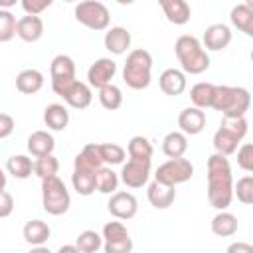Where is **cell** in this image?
<instances>
[{"label":"cell","mask_w":253,"mask_h":253,"mask_svg":"<svg viewBox=\"0 0 253 253\" xmlns=\"http://www.w3.org/2000/svg\"><path fill=\"white\" fill-rule=\"evenodd\" d=\"M43 87V73L38 69H24L16 75V89L24 95H34Z\"/></svg>","instance_id":"cell-25"},{"label":"cell","mask_w":253,"mask_h":253,"mask_svg":"<svg viewBox=\"0 0 253 253\" xmlns=\"http://www.w3.org/2000/svg\"><path fill=\"white\" fill-rule=\"evenodd\" d=\"M117 73V63L111 57H99L89 69H87V83L89 87L101 89L103 85H109Z\"/></svg>","instance_id":"cell-13"},{"label":"cell","mask_w":253,"mask_h":253,"mask_svg":"<svg viewBox=\"0 0 253 253\" xmlns=\"http://www.w3.org/2000/svg\"><path fill=\"white\" fill-rule=\"evenodd\" d=\"M99 152L103 158V164H123V160L126 158V150L121 144L115 142H103L99 144Z\"/></svg>","instance_id":"cell-38"},{"label":"cell","mask_w":253,"mask_h":253,"mask_svg":"<svg viewBox=\"0 0 253 253\" xmlns=\"http://www.w3.org/2000/svg\"><path fill=\"white\" fill-rule=\"evenodd\" d=\"M117 4H121V6H128V4H134L136 0H115Z\"/></svg>","instance_id":"cell-50"},{"label":"cell","mask_w":253,"mask_h":253,"mask_svg":"<svg viewBox=\"0 0 253 253\" xmlns=\"http://www.w3.org/2000/svg\"><path fill=\"white\" fill-rule=\"evenodd\" d=\"M42 206L49 215H63L69 210L71 196L57 174L42 178Z\"/></svg>","instance_id":"cell-5"},{"label":"cell","mask_w":253,"mask_h":253,"mask_svg":"<svg viewBox=\"0 0 253 253\" xmlns=\"http://www.w3.org/2000/svg\"><path fill=\"white\" fill-rule=\"evenodd\" d=\"M221 126H225V128H229L231 132H235L241 140L245 138V134H247V119H245V115L243 117H223L221 119Z\"/></svg>","instance_id":"cell-41"},{"label":"cell","mask_w":253,"mask_h":253,"mask_svg":"<svg viewBox=\"0 0 253 253\" xmlns=\"http://www.w3.org/2000/svg\"><path fill=\"white\" fill-rule=\"evenodd\" d=\"M22 235H24V241H26L28 245H32V247H42V245L49 239L51 229H49V225H47L45 221H42V219H30V221L24 225Z\"/></svg>","instance_id":"cell-21"},{"label":"cell","mask_w":253,"mask_h":253,"mask_svg":"<svg viewBox=\"0 0 253 253\" xmlns=\"http://www.w3.org/2000/svg\"><path fill=\"white\" fill-rule=\"evenodd\" d=\"M16 2H20V0H0V8H12V6H16Z\"/></svg>","instance_id":"cell-48"},{"label":"cell","mask_w":253,"mask_h":253,"mask_svg":"<svg viewBox=\"0 0 253 253\" xmlns=\"http://www.w3.org/2000/svg\"><path fill=\"white\" fill-rule=\"evenodd\" d=\"M146 196H148V202H150L152 208L166 210L176 200V186H168V184H162V182H156L154 180L152 184H148Z\"/></svg>","instance_id":"cell-18"},{"label":"cell","mask_w":253,"mask_h":253,"mask_svg":"<svg viewBox=\"0 0 253 253\" xmlns=\"http://www.w3.org/2000/svg\"><path fill=\"white\" fill-rule=\"evenodd\" d=\"M237 166L245 172H253V144L243 142L241 146H237Z\"/></svg>","instance_id":"cell-42"},{"label":"cell","mask_w":253,"mask_h":253,"mask_svg":"<svg viewBox=\"0 0 253 253\" xmlns=\"http://www.w3.org/2000/svg\"><path fill=\"white\" fill-rule=\"evenodd\" d=\"M14 119L6 113H0V138H6L14 132Z\"/></svg>","instance_id":"cell-45"},{"label":"cell","mask_w":253,"mask_h":253,"mask_svg":"<svg viewBox=\"0 0 253 253\" xmlns=\"http://www.w3.org/2000/svg\"><path fill=\"white\" fill-rule=\"evenodd\" d=\"M59 172V160L51 154L45 156H38V160L34 162V174L38 178H47V176H55Z\"/></svg>","instance_id":"cell-37"},{"label":"cell","mask_w":253,"mask_h":253,"mask_svg":"<svg viewBox=\"0 0 253 253\" xmlns=\"http://www.w3.org/2000/svg\"><path fill=\"white\" fill-rule=\"evenodd\" d=\"M192 176H194V164L188 158L178 156V158H170L164 164H160L156 168L154 180L168 184V186H178V184L188 182Z\"/></svg>","instance_id":"cell-7"},{"label":"cell","mask_w":253,"mask_h":253,"mask_svg":"<svg viewBox=\"0 0 253 253\" xmlns=\"http://www.w3.org/2000/svg\"><path fill=\"white\" fill-rule=\"evenodd\" d=\"M107 210L117 219H132L138 211V202L130 192H113L107 202Z\"/></svg>","instance_id":"cell-11"},{"label":"cell","mask_w":253,"mask_h":253,"mask_svg":"<svg viewBox=\"0 0 253 253\" xmlns=\"http://www.w3.org/2000/svg\"><path fill=\"white\" fill-rule=\"evenodd\" d=\"M229 22L233 28L243 32L245 36H253V8L247 4H237L229 12Z\"/></svg>","instance_id":"cell-24"},{"label":"cell","mask_w":253,"mask_h":253,"mask_svg":"<svg viewBox=\"0 0 253 253\" xmlns=\"http://www.w3.org/2000/svg\"><path fill=\"white\" fill-rule=\"evenodd\" d=\"M49 75H51V89L55 93L65 83L75 79V61L65 53L55 55L51 59V65H49Z\"/></svg>","instance_id":"cell-12"},{"label":"cell","mask_w":253,"mask_h":253,"mask_svg":"<svg viewBox=\"0 0 253 253\" xmlns=\"http://www.w3.org/2000/svg\"><path fill=\"white\" fill-rule=\"evenodd\" d=\"M158 4L162 8L166 20L172 22L174 26H184L190 22L192 10L186 0H158Z\"/></svg>","instance_id":"cell-20"},{"label":"cell","mask_w":253,"mask_h":253,"mask_svg":"<svg viewBox=\"0 0 253 253\" xmlns=\"http://www.w3.org/2000/svg\"><path fill=\"white\" fill-rule=\"evenodd\" d=\"M239 142H241V138L235 132H231L229 128H225V126H219L215 130V134H213V148H215L217 154H223V156L235 154Z\"/></svg>","instance_id":"cell-28"},{"label":"cell","mask_w":253,"mask_h":253,"mask_svg":"<svg viewBox=\"0 0 253 253\" xmlns=\"http://www.w3.org/2000/svg\"><path fill=\"white\" fill-rule=\"evenodd\" d=\"M174 53L184 73L200 75L210 67V55L196 36H188V34L180 36L174 43Z\"/></svg>","instance_id":"cell-2"},{"label":"cell","mask_w":253,"mask_h":253,"mask_svg":"<svg viewBox=\"0 0 253 253\" xmlns=\"http://www.w3.org/2000/svg\"><path fill=\"white\" fill-rule=\"evenodd\" d=\"M75 20L93 30V32H103L109 28L111 24V14H109V8L99 2V0H81L77 6H75Z\"/></svg>","instance_id":"cell-6"},{"label":"cell","mask_w":253,"mask_h":253,"mask_svg":"<svg viewBox=\"0 0 253 253\" xmlns=\"http://www.w3.org/2000/svg\"><path fill=\"white\" fill-rule=\"evenodd\" d=\"M99 103L107 109V111H117L121 105H123V91L109 83V85H103L99 89Z\"/></svg>","instance_id":"cell-35"},{"label":"cell","mask_w":253,"mask_h":253,"mask_svg":"<svg viewBox=\"0 0 253 253\" xmlns=\"http://www.w3.org/2000/svg\"><path fill=\"white\" fill-rule=\"evenodd\" d=\"M103 249L105 253H130L132 239L123 221H109L103 225Z\"/></svg>","instance_id":"cell-8"},{"label":"cell","mask_w":253,"mask_h":253,"mask_svg":"<svg viewBox=\"0 0 253 253\" xmlns=\"http://www.w3.org/2000/svg\"><path fill=\"white\" fill-rule=\"evenodd\" d=\"M20 4H22V8H24L26 14L40 16L43 10H47L53 4V0H20Z\"/></svg>","instance_id":"cell-43"},{"label":"cell","mask_w":253,"mask_h":253,"mask_svg":"<svg viewBox=\"0 0 253 253\" xmlns=\"http://www.w3.org/2000/svg\"><path fill=\"white\" fill-rule=\"evenodd\" d=\"M75 245H77L79 253H95V251L103 249V237L93 229H85L77 235Z\"/></svg>","instance_id":"cell-36"},{"label":"cell","mask_w":253,"mask_h":253,"mask_svg":"<svg viewBox=\"0 0 253 253\" xmlns=\"http://www.w3.org/2000/svg\"><path fill=\"white\" fill-rule=\"evenodd\" d=\"M4 188H6V174L0 168V190H4Z\"/></svg>","instance_id":"cell-49"},{"label":"cell","mask_w":253,"mask_h":253,"mask_svg":"<svg viewBox=\"0 0 253 253\" xmlns=\"http://www.w3.org/2000/svg\"><path fill=\"white\" fill-rule=\"evenodd\" d=\"M59 253H79V249H77V245H61Z\"/></svg>","instance_id":"cell-47"},{"label":"cell","mask_w":253,"mask_h":253,"mask_svg":"<svg viewBox=\"0 0 253 253\" xmlns=\"http://www.w3.org/2000/svg\"><path fill=\"white\" fill-rule=\"evenodd\" d=\"M6 168H8V172H10L14 178L26 180V178H30L32 172H34V162H32V158H28L26 154H12V156L8 158V162H6Z\"/></svg>","instance_id":"cell-31"},{"label":"cell","mask_w":253,"mask_h":253,"mask_svg":"<svg viewBox=\"0 0 253 253\" xmlns=\"http://www.w3.org/2000/svg\"><path fill=\"white\" fill-rule=\"evenodd\" d=\"M213 89H215L213 83H206V81L196 83V85L190 89V99H192L194 107H198V109H208V107L211 105Z\"/></svg>","instance_id":"cell-33"},{"label":"cell","mask_w":253,"mask_h":253,"mask_svg":"<svg viewBox=\"0 0 253 253\" xmlns=\"http://www.w3.org/2000/svg\"><path fill=\"white\" fill-rule=\"evenodd\" d=\"M95 174H97V170H93V168L73 166V174H71L73 190L79 196H91L95 192Z\"/></svg>","instance_id":"cell-22"},{"label":"cell","mask_w":253,"mask_h":253,"mask_svg":"<svg viewBox=\"0 0 253 253\" xmlns=\"http://www.w3.org/2000/svg\"><path fill=\"white\" fill-rule=\"evenodd\" d=\"M63 2H79V0H63Z\"/></svg>","instance_id":"cell-51"},{"label":"cell","mask_w":253,"mask_h":253,"mask_svg":"<svg viewBox=\"0 0 253 253\" xmlns=\"http://www.w3.org/2000/svg\"><path fill=\"white\" fill-rule=\"evenodd\" d=\"M158 85H160V91L164 95H170V97H178L186 91V73L182 69H176V67H168L162 71V75L158 77Z\"/></svg>","instance_id":"cell-15"},{"label":"cell","mask_w":253,"mask_h":253,"mask_svg":"<svg viewBox=\"0 0 253 253\" xmlns=\"http://www.w3.org/2000/svg\"><path fill=\"white\" fill-rule=\"evenodd\" d=\"M233 200V176L227 156L213 152L208 158V202L215 210H227Z\"/></svg>","instance_id":"cell-1"},{"label":"cell","mask_w":253,"mask_h":253,"mask_svg":"<svg viewBox=\"0 0 253 253\" xmlns=\"http://www.w3.org/2000/svg\"><path fill=\"white\" fill-rule=\"evenodd\" d=\"M55 95H59L71 109H79V111L87 109L93 101V93H91L89 83H83V81H77V79L65 83L61 89L55 91Z\"/></svg>","instance_id":"cell-9"},{"label":"cell","mask_w":253,"mask_h":253,"mask_svg":"<svg viewBox=\"0 0 253 253\" xmlns=\"http://www.w3.org/2000/svg\"><path fill=\"white\" fill-rule=\"evenodd\" d=\"M210 227H211V233L217 237H231L237 233L239 223H237V217L233 213H229L225 210H217V213L211 217Z\"/></svg>","instance_id":"cell-23"},{"label":"cell","mask_w":253,"mask_h":253,"mask_svg":"<svg viewBox=\"0 0 253 253\" xmlns=\"http://www.w3.org/2000/svg\"><path fill=\"white\" fill-rule=\"evenodd\" d=\"M16 22L18 20L10 10L0 8V43H6L16 36Z\"/></svg>","instance_id":"cell-39"},{"label":"cell","mask_w":253,"mask_h":253,"mask_svg":"<svg viewBox=\"0 0 253 253\" xmlns=\"http://www.w3.org/2000/svg\"><path fill=\"white\" fill-rule=\"evenodd\" d=\"M16 36L28 43L38 42L43 36V20L40 16H32V14L22 16L16 22Z\"/></svg>","instance_id":"cell-17"},{"label":"cell","mask_w":253,"mask_h":253,"mask_svg":"<svg viewBox=\"0 0 253 253\" xmlns=\"http://www.w3.org/2000/svg\"><path fill=\"white\" fill-rule=\"evenodd\" d=\"M53 148H55V140L47 130H36L28 136V152L36 158L51 154Z\"/></svg>","instance_id":"cell-26"},{"label":"cell","mask_w":253,"mask_h":253,"mask_svg":"<svg viewBox=\"0 0 253 253\" xmlns=\"http://www.w3.org/2000/svg\"><path fill=\"white\" fill-rule=\"evenodd\" d=\"M186 150H188V134H184L182 130H170L162 138V152L168 158L184 156Z\"/></svg>","instance_id":"cell-29"},{"label":"cell","mask_w":253,"mask_h":253,"mask_svg":"<svg viewBox=\"0 0 253 253\" xmlns=\"http://www.w3.org/2000/svg\"><path fill=\"white\" fill-rule=\"evenodd\" d=\"M119 182H121V178H119V174L117 172H113L109 166H101V168H97V174H95V190L97 192H101V194H113V192H117V188H119Z\"/></svg>","instance_id":"cell-30"},{"label":"cell","mask_w":253,"mask_h":253,"mask_svg":"<svg viewBox=\"0 0 253 253\" xmlns=\"http://www.w3.org/2000/svg\"><path fill=\"white\" fill-rule=\"evenodd\" d=\"M210 107L219 111L223 117H243L251 107V95L245 87L215 85Z\"/></svg>","instance_id":"cell-3"},{"label":"cell","mask_w":253,"mask_h":253,"mask_svg":"<svg viewBox=\"0 0 253 253\" xmlns=\"http://www.w3.org/2000/svg\"><path fill=\"white\" fill-rule=\"evenodd\" d=\"M150 176V160L142 158H128L126 164L121 168V182L126 188H142Z\"/></svg>","instance_id":"cell-10"},{"label":"cell","mask_w":253,"mask_h":253,"mask_svg":"<svg viewBox=\"0 0 253 253\" xmlns=\"http://www.w3.org/2000/svg\"><path fill=\"white\" fill-rule=\"evenodd\" d=\"M43 123L49 130H65L69 123V111L61 103H51L43 111Z\"/></svg>","instance_id":"cell-27"},{"label":"cell","mask_w":253,"mask_h":253,"mask_svg":"<svg viewBox=\"0 0 253 253\" xmlns=\"http://www.w3.org/2000/svg\"><path fill=\"white\" fill-rule=\"evenodd\" d=\"M14 211V198L6 190H0V217H8Z\"/></svg>","instance_id":"cell-44"},{"label":"cell","mask_w":253,"mask_h":253,"mask_svg":"<svg viewBox=\"0 0 253 253\" xmlns=\"http://www.w3.org/2000/svg\"><path fill=\"white\" fill-rule=\"evenodd\" d=\"M178 126L184 134H200L206 128V113L198 107H186L178 115Z\"/></svg>","instance_id":"cell-16"},{"label":"cell","mask_w":253,"mask_h":253,"mask_svg":"<svg viewBox=\"0 0 253 253\" xmlns=\"http://www.w3.org/2000/svg\"><path fill=\"white\" fill-rule=\"evenodd\" d=\"M73 166H83V168H101L103 166V158H101V152H99V144L91 142V144H85L83 150L75 156L73 160Z\"/></svg>","instance_id":"cell-32"},{"label":"cell","mask_w":253,"mask_h":253,"mask_svg":"<svg viewBox=\"0 0 253 253\" xmlns=\"http://www.w3.org/2000/svg\"><path fill=\"white\" fill-rule=\"evenodd\" d=\"M103 42H105V47H107L111 53L123 55V53H126V49L130 47L132 38H130V32H128L126 28H123V26H113V28H107Z\"/></svg>","instance_id":"cell-19"},{"label":"cell","mask_w":253,"mask_h":253,"mask_svg":"<svg viewBox=\"0 0 253 253\" xmlns=\"http://www.w3.org/2000/svg\"><path fill=\"white\" fill-rule=\"evenodd\" d=\"M233 196L245 206L253 204V176L247 174V176L239 178L237 184H233Z\"/></svg>","instance_id":"cell-40"},{"label":"cell","mask_w":253,"mask_h":253,"mask_svg":"<svg viewBox=\"0 0 253 253\" xmlns=\"http://www.w3.org/2000/svg\"><path fill=\"white\" fill-rule=\"evenodd\" d=\"M152 152H154V148H152L150 140H148L146 136H140V134L132 136V138L128 140V144H126V154H128V158L150 160V158H152Z\"/></svg>","instance_id":"cell-34"},{"label":"cell","mask_w":253,"mask_h":253,"mask_svg":"<svg viewBox=\"0 0 253 253\" xmlns=\"http://www.w3.org/2000/svg\"><path fill=\"white\" fill-rule=\"evenodd\" d=\"M227 251L229 253H253V247L249 245V243H233V245H229L227 247Z\"/></svg>","instance_id":"cell-46"},{"label":"cell","mask_w":253,"mask_h":253,"mask_svg":"<svg viewBox=\"0 0 253 253\" xmlns=\"http://www.w3.org/2000/svg\"><path fill=\"white\" fill-rule=\"evenodd\" d=\"M123 79L126 83V87L134 89V91H142L150 85L152 79V55L150 51L136 47L132 51H128L125 67H123Z\"/></svg>","instance_id":"cell-4"},{"label":"cell","mask_w":253,"mask_h":253,"mask_svg":"<svg viewBox=\"0 0 253 253\" xmlns=\"http://www.w3.org/2000/svg\"><path fill=\"white\" fill-rule=\"evenodd\" d=\"M231 43V30L225 24H211L204 30L202 45L210 51H221Z\"/></svg>","instance_id":"cell-14"}]
</instances>
